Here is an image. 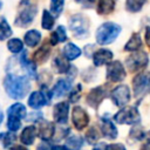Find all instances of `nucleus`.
<instances>
[{"label":"nucleus","mask_w":150,"mask_h":150,"mask_svg":"<svg viewBox=\"0 0 150 150\" xmlns=\"http://www.w3.org/2000/svg\"><path fill=\"white\" fill-rule=\"evenodd\" d=\"M4 87L7 95L11 98L21 100L28 94L30 84L27 76H18V75L8 74L4 80Z\"/></svg>","instance_id":"nucleus-1"},{"label":"nucleus","mask_w":150,"mask_h":150,"mask_svg":"<svg viewBox=\"0 0 150 150\" xmlns=\"http://www.w3.org/2000/svg\"><path fill=\"white\" fill-rule=\"evenodd\" d=\"M121 26L114 22H104L96 30V42L98 45L112 43L121 33Z\"/></svg>","instance_id":"nucleus-2"},{"label":"nucleus","mask_w":150,"mask_h":150,"mask_svg":"<svg viewBox=\"0 0 150 150\" xmlns=\"http://www.w3.org/2000/svg\"><path fill=\"white\" fill-rule=\"evenodd\" d=\"M69 28L75 38L84 39L89 35V20L81 14H75L69 20Z\"/></svg>","instance_id":"nucleus-3"},{"label":"nucleus","mask_w":150,"mask_h":150,"mask_svg":"<svg viewBox=\"0 0 150 150\" xmlns=\"http://www.w3.org/2000/svg\"><path fill=\"white\" fill-rule=\"evenodd\" d=\"M114 121L118 124H136L141 121V115L136 107H123L114 115Z\"/></svg>","instance_id":"nucleus-4"},{"label":"nucleus","mask_w":150,"mask_h":150,"mask_svg":"<svg viewBox=\"0 0 150 150\" xmlns=\"http://www.w3.org/2000/svg\"><path fill=\"white\" fill-rule=\"evenodd\" d=\"M134 95L137 98L150 93V71H141L132 80Z\"/></svg>","instance_id":"nucleus-5"},{"label":"nucleus","mask_w":150,"mask_h":150,"mask_svg":"<svg viewBox=\"0 0 150 150\" xmlns=\"http://www.w3.org/2000/svg\"><path fill=\"white\" fill-rule=\"evenodd\" d=\"M149 57L145 52L135 50L131 55H129L125 60V66L130 71H138L146 67Z\"/></svg>","instance_id":"nucleus-6"},{"label":"nucleus","mask_w":150,"mask_h":150,"mask_svg":"<svg viewBox=\"0 0 150 150\" xmlns=\"http://www.w3.org/2000/svg\"><path fill=\"white\" fill-rule=\"evenodd\" d=\"M127 71L120 61H110L107 67V80L110 82H121L125 79Z\"/></svg>","instance_id":"nucleus-7"},{"label":"nucleus","mask_w":150,"mask_h":150,"mask_svg":"<svg viewBox=\"0 0 150 150\" xmlns=\"http://www.w3.org/2000/svg\"><path fill=\"white\" fill-rule=\"evenodd\" d=\"M38 12V6L36 5H29L25 9H22L18 16L15 18V26L18 27H27L30 25L35 18V14Z\"/></svg>","instance_id":"nucleus-8"},{"label":"nucleus","mask_w":150,"mask_h":150,"mask_svg":"<svg viewBox=\"0 0 150 150\" xmlns=\"http://www.w3.org/2000/svg\"><path fill=\"white\" fill-rule=\"evenodd\" d=\"M111 100L117 107H124L130 101V89L125 84L117 86L111 91Z\"/></svg>","instance_id":"nucleus-9"},{"label":"nucleus","mask_w":150,"mask_h":150,"mask_svg":"<svg viewBox=\"0 0 150 150\" xmlns=\"http://www.w3.org/2000/svg\"><path fill=\"white\" fill-rule=\"evenodd\" d=\"M71 120H73V124L75 125V128L77 130H82L89 123V115L83 108L76 105V107L73 108Z\"/></svg>","instance_id":"nucleus-10"},{"label":"nucleus","mask_w":150,"mask_h":150,"mask_svg":"<svg viewBox=\"0 0 150 150\" xmlns=\"http://www.w3.org/2000/svg\"><path fill=\"white\" fill-rule=\"evenodd\" d=\"M50 102V96H47L45 90L33 91L28 97V105L33 109H40Z\"/></svg>","instance_id":"nucleus-11"},{"label":"nucleus","mask_w":150,"mask_h":150,"mask_svg":"<svg viewBox=\"0 0 150 150\" xmlns=\"http://www.w3.org/2000/svg\"><path fill=\"white\" fill-rule=\"evenodd\" d=\"M105 95H107V91H105V89L103 87H96V88H93L87 94L86 101H87V103L90 107H93V108L96 109L101 104V102L104 100Z\"/></svg>","instance_id":"nucleus-12"},{"label":"nucleus","mask_w":150,"mask_h":150,"mask_svg":"<svg viewBox=\"0 0 150 150\" xmlns=\"http://www.w3.org/2000/svg\"><path fill=\"white\" fill-rule=\"evenodd\" d=\"M68 112H69V104L68 102H59L55 104L54 107V110H53V116H54V120L60 123V124H63L67 122L68 120Z\"/></svg>","instance_id":"nucleus-13"},{"label":"nucleus","mask_w":150,"mask_h":150,"mask_svg":"<svg viewBox=\"0 0 150 150\" xmlns=\"http://www.w3.org/2000/svg\"><path fill=\"white\" fill-rule=\"evenodd\" d=\"M36 130H38V136L41 137L45 141L50 139L55 134L54 124L52 122L45 121V120H40L39 121V127L36 128Z\"/></svg>","instance_id":"nucleus-14"},{"label":"nucleus","mask_w":150,"mask_h":150,"mask_svg":"<svg viewBox=\"0 0 150 150\" xmlns=\"http://www.w3.org/2000/svg\"><path fill=\"white\" fill-rule=\"evenodd\" d=\"M112 52L109 49H98L93 54V62L96 67H101L103 64H108L112 60Z\"/></svg>","instance_id":"nucleus-15"},{"label":"nucleus","mask_w":150,"mask_h":150,"mask_svg":"<svg viewBox=\"0 0 150 150\" xmlns=\"http://www.w3.org/2000/svg\"><path fill=\"white\" fill-rule=\"evenodd\" d=\"M71 86H73V80L70 77L69 79H60L55 83V86L52 90V95L55 97H61L71 89Z\"/></svg>","instance_id":"nucleus-16"},{"label":"nucleus","mask_w":150,"mask_h":150,"mask_svg":"<svg viewBox=\"0 0 150 150\" xmlns=\"http://www.w3.org/2000/svg\"><path fill=\"white\" fill-rule=\"evenodd\" d=\"M101 132L108 139H115L118 135V131L115 124L109 118H105V117L101 120Z\"/></svg>","instance_id":"nucleus-17"},{"label":"nucleus","mask_w":150,"mask_h":150,"mask_svg":"<svg viewBox=\"0 0 150 150\" xmlns=\"http://www.w3.org/2000/svg\"><path fill=\"white\" fill-rule=\"evenodd\" d=\"M38 135V130L34 125H27L20 135V141L25 145H32L35 141V137Z\"/></svg>","instance_id":"nucleus-18"},{"label":"nucleus","mask_w":150,"mask_h":150,"mask_svg":"<svg viewBox=\"0 0 150 150\" xmlns=\"http://www.w3.org/2000/svg\"><path fill=\"white\" fill-rule=\"evenodd\" d=\"M49 55H50V46L47 45V43H45V45H42L38 50L34 52V54H33V60H34L35 63L41 64V63H43V62L47 61V59L49 57Z\"/></svg>","instance_id":"nucleus-19"},{"label":"nucleus","mask_w":150,"mask_h":150,"mask_svg":"<svg viewBox=\"0 0 150 150\" xmlns=\"http://www.w3.org/2000/svg\"><path fill=\"white\" fill-rule=\"evenodd\" d=\"M115 9V0H98L97 1V13L100 15H108Z\"/></svg>","instance_id":"nucleus-20"},{"label":"nucleus","mask_w":150,"mask_h":150,"mask_svg":"<svg viewBox=\"0 0 150 150\" xmlns=\"http://www.w3.org/2000/svg\"><path fill=\"white\" fill-rule=\"evenodd\" d=\"M62 52H63V56H64L68 61H73V60L77 59V57L81 55V49H80L77 46H75L74 43H70V42L67 43V45L63 47Z\"/></svg>","instance_id":"nucleus-21"},{"label":"nucleus","mask_w":150,"mask_h":150,"mask_svg":"<svg viewBox=\"0 0 150 150\" xmlns=\"http://www.w3.org/2000/svg\"><path fill=\"white\" fill-rule=\"evenodd\" d=\"M53 67L55 68L56 73H60V74L68 73L69 69L71 68L70 64L68 63V60H67L64 56H61V55L55 56V59H54V61H53Z\"/></svg>","instance_id":"nucleus-22"},{"label":"nucleus","mask_w":150,"mask_h":150,"mask_svg":"<svg viewBox=\"0 0 150 150\" xmlns=\"http://www.w3.org/2000/svg\"><path fill=\"white\" fill-rule=\"evenodd\" d=\"M23 40H25V42H26V45L28 47L33 48V47L39 45V42L41 40V33L39 30H36V29H30L25 34Z\"/></svg>","instance_id":"nucleus-23"},{"label":"nucleus","mask_w":150,"mask_h":150,"mask_svg":"<svg viewBox=\"0 0 150 150\" xmlns=\"http://www.w3.org/2000/svg\"><path fill=\"white\" fill-rule=\"evenodd\" d=\"M7 114H8V116L22 120V118L26 117L27 111H26V108H25V105L22 103H14L7 109Z\"/></svg>","instance_id":"nucleus-24"},{"label":"nucleus","mask_w":150,"mask_h":150,"mask_svg":"<svg viewBox=\"0 0 150 150\" xmlns=\"http://www.w3.org/2000/svg\"><path fill=\"white\" fill-rule=\"evenodd\" d=\"M20 63L21 66L26 69V71L28 73L29 76L32 77H35L36 76V66H35V62H32L27 59V54L25 52L21 53V56H20Z\"/></svg>","instance_id":"nucleus-25"},{"label":"nucleus","mask_w":150,"mask_h":150,"mask_svg":"<svg viewBox=\"0 0 150 150\" xmlns=\"http://www.w3.org/2000/svg\"><path fill=\"white\" fill-rule=\"evenodd\" d=\"M141 47H142L141 36H139L138 33H134L130 36V39L128 40V42L125 43L124 50H127V52H135V50H138Z\"/></svg>","instance_id":"nucleus-26"},{"label":"nucleus","mask_w":150,"mask_h":150,"mask_svg":"<svg viewBox=\"0 0 150 150\" xmlns=\"http://www.w3.org/2000/svg\"><path fill=\"white\" fill-rule=\"evenodd\" d=\"M83 144V138L80 135H71L68 136L66 139V145L69 150H80Z\"/></svg>","instance_id":"nucleus-27"},{"label":"nucleus","mask_w":150,"mask_h":150,"mask_svg":"<svg viewBox=\"0 0 150 150\" xmlns=\"http://www.w3.org/2000/svg\"><path fill=\"white\" fill-rule=\"evenodd\" d=\"M146 0H125V9L130 13H136L139 12Z\"/></svg>","instance_id":"nucleus-28"},{"label":"nucleus","mask_w":150,"mask_h":150,"mask_svg":"<svg viewBox=\"0 0 150 150\" xmlns=\"http://www.w3.org/2000/svg\"><path fill=\"white\" fill-rule=\"evenodd\" d=\"M54 22H55V19L54 16L50 14L49 11L45 9L43 13H42V20H41V26L43 29H52L53 26H54Z\"/></svg>","instance_id":"nucleus-29"},{"label":"nucleus","mask_w":150,"mask_h":150,"mask_svg":"<svg viewBox=\"0 0 150 150\" xmlns=\"http://www.w3.org/2000/svg\"><path fill=\"white\" fill-rule=\"evenodd\" d=\"M16 139V135L12 134V132H1L0 134V142L2 144L4 148H12L13 143Z\"/></svg>","instance_id":"nucleus-30"},{"label":"nucleus","mask_w":150,"mask_h":150,"mask_svg":"<svg viewBox=\"0 0 150 150\" xmlns=\"http://www.w3.org/2000/svg\"><path fill=\"white\" fill-rule=\"evenodd\" d=\"M12 34H13L12 28L8 25V22L6 21V19H1V21H0V41L7 40Z\"/></svg>","instance_id":"nucleus-31"},{"label":"nucleus","mask_w":150,"mask_h":150,"mask_svg":"<svg viewBox=\"0 0 150 150\" xmlns=\"http://www.w3.org/2000/svg\"><path fill=\"white\" fill-rule=\"evenodd\" d=\"M7 48H8L9 52L16 54V53L22 52L23 43H22V41H21L20 39H18V38H13V39L8 40V42H7Z\"/></svg>","instance_id":"nucleus-32"},{"label":"nucleus","mask_w":150,"mask_h":150,"mask_svg":"<svg viewBox=\"0 0 150 150\" xmlns=\"http://www.w3.org/2000/svg\"><path fill=\"white\" fill-rule=\"evenodd\" d=\"M129 135H130L131 138H134V139H136V141H141V139H144V138H145V132H144V130L142 129V127L136 125V124L131 128Z\"/></svg>","instance_id":"nucleus-33"},{"label":"nucleus","mask_w":150,"mask_h":150,"mask_svg":"<svg viewBox=\"0 0 150 150\" xmlns=\"http://www.w3.org/2000/svg\"><path fill=\"white\" fill-rule=\"evenodd\" d=\"M21 127V120L20 118H16V117H12V116H8V121H7V128L9 131H16L19 130Z\"/></svg>","instance_id":"nucleus-34"},{"label":"nucleus","mask_w":150,"mask_h":150,"mask_svg":"<svg viewBox=\"0 0 150 150\" xmlns=\"http://www.w3.org/2000/svg\"><path fill=\"white\" fill-rule=\"evenodd\" d=\"M98 138H100V134H98V131L96 130V128H94V127H91V128L87 131V134H86V139H87L88 143H90V144L96 143Z\"/></svg>","instance_id":"nucleus-35"},{"label":"nucleus","mask_w":150,"mask_h":150,"mask_svg":"<svg viewBox=\"0 0 150 150\" xmlns=\"http://www.w3.org/2000/svg\"><path fill=\"white\" fill-rule=\"evenodd\" d=\"M63 9V0H50V12L54 15H59Z\"/></svg>","instance_id":"nucleus-36"},{"label":"nucleus","mask_w":150,"mask_h":150,"mask_svg":"<svg viewBox=\"0 0 150 150\" xmlns=\"http://www.w3.org/2000/svg\"><path fill=\"white\" fill-rule=\"evenodd\" d=\"M56 35H57V39H59V42H63L67 40V33H66V28L63 26H59L56 28Z\"/></svg>","instance_id":"nucleus-37"},{"label":"nucleus","mask_w":150,"mask_h":150,"mask_svg":"<svg viewBox=\"0 0 150 150\" xmlns=\"http://www.w3.org/2000/svg\"><path fill=\"white\" fill-rule=\"evenodd\" d=\"M38 150H57V145H53L47 141H43L38 145Z\"/></svg>","instance_id":"nucleus-38"},{"label":"nucleus","mask_w":150,"mask_h":150,"mask_svg":"<svg viewBox=\"0 0 150 150\" xmlns=\"http://www.w3.org/2000/svg\"><path fill=\"white\" fill-rule=\"evenodd\" d=\"M80 94H81V84H77V86H76V89H74L73 93L70 94V102H76V101H79Z\"/></svg>","instance_id":"nucleus-39"},{"label":"nucleus","mask_w":150,"mask_h":150,"mask_svg":"<svg viewBox=\"0 0 150 150\" xmlns=\"http://www.w3.org/2000/svg\"><path fill=\"white\" fill-rule=\"evenodd\" d=\"M75 1L77 4H81V6L84 8H93L96 0H75Z\"/></svg>","instance_id":"nucleus-40"},{"label":"nucleus","mask_w":150,"mask_h":150,"mask_svg":"<svg viewBox=\"0 0 150 150\" xmlns=\"http://www.w3.org/2000/svg\"><path fill=\"white\" fill-rule=\"evenodd\" d=\"M104 150H127L125 146L121 143H115V144H108L105 145Z\"/></svg>","instance_id":"nucleus-41"},{"label":"nucleus","mask_w":150,"mask_h":150,"mask_svg":"<svg viewBox=\"0 0 150 150\" xmlns=\"http://www.w3.org/2000/svg\"><path fill=\"white\" fill-rule=\"evenodd\" d=\"M144 39H145V43L146 46L150 48V27H145V33H144Z\"/></svg>","instance_id":"nucleus-42"},{"label":"nucleus","mask_w":150,"mask_h":150,"mask_svg":"<svg viewBox=\"0 0 150 150\" xmlns=\"http://www.w3.org/2000/svg\"><path fill=\"white\" fill-rule=\"evenodd\" d=\"M49 42H50V45H52V46H54V45H56V43L59 42V39H57V35H56V32H53V33L50 34Z\"/></svg>","instance_id":"nucleus-43"},{"label":"nucleus","mask_w":150,"mask_h":150,"mask_svg":"<svg viewBox=\"0 0 150 150\" xmlns=\"http://www.w3.org/2000/svg\"><path fill=\"white\" fill-rule=\"evenodd\" d=\"M29 116H32V117H28L29 121H40L41 117H42V114H41V112H38V114H30Z\"/></svg>","instance_id":"nucleus-44"},{"label":"nucleus","mask_w":150,"mask_h":150,"mask_svg":"<svg viewBox=\"0 0 150 150\" xmlns=\"http://www.w3.org/2000/svg\"><path fill=\"white\" fill-rule=\"evenodd\" d=\"M11 150H28V149L23 145H14V146L11 148Z\"/></svg>","instance_id":"nucleus-45"},{"label":"nucleus","mask_w":150,"mask_h":150,"mask_svg":"<svg viewBox=\"0 0 150 150\" xmlns=\"http://www.w3.org/2000/svg\"><path fill=\"white\" fill-rule=\"evenodd\" d=\"M141 150H150V143H149V142H146V143L141 148Z\"/></svg>","instance_id":"nucleus-46"},{"label":"nucleus","mask_w":150,"mask_h":150,"mask_svg":"<svg viewBox=\"0 0 150 150\" xmlns=\"http://www.w3.org/2000/svg\"><path fill=\"white\" fill-rule=\"evenodd\" d=\"M145 139H146V142L150 143V130L148 132H145Z\"/></svg>","instance_id":"nucleus-47"},{"label":"nucleus","mask_w":150,"mask_h":150,"mask_svg":"<svg viewBox=\"0 0 150 150\" xmlns=\"http://www.w3.org/2000/svg\"><path fill=\"white\" fill-rule=\"evenodd\" d=\"M2 118H4V115H2V111L0 110V124H1V122H2Z\"/></svg>","instance_id":"nucleus-48"},{"label":"nucleus","mask_w":150,"mask_h":150,"mask_svg":"<svg viewBox=\"0 0 150 150\" xmlns=\"http://www.w3.org/2000/svg\"><path fill=\"white\" fill-rule=\"evenodd\" d=\"M93 150H101V149H100V148H94Z\"/></svg>","instance_id":"nucleus-49"}]
</instances>
